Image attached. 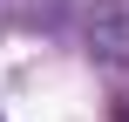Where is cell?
<instances>
[{"label":"cell","instance_id":"6da1fadb","mask_svg":"<svg viewBox=\"0 0 129 122\" xmlns=\"http://www.w3.org/2000/svg\"><path fill=\"white\" fill-rule=\"evenodd\" d=\"M88 54L95 61H129V7L122 0H95L88 7Z\"/></svg>","mask_w":129,"mask_h":122},{"label":"cell","instance_id":"7a4b0ae2","mask_svg":"<svg viewBox=\"0 0 129 122\" xmlns=\"http://www.w3.org/2000/svg\"><path fill=\"white\" fill-rule=\"evenodd\" d=\"M116 122H129V95H122V102H116Z\"/></svg>","mask_w":129,"mask_h":122}]
</instances>
